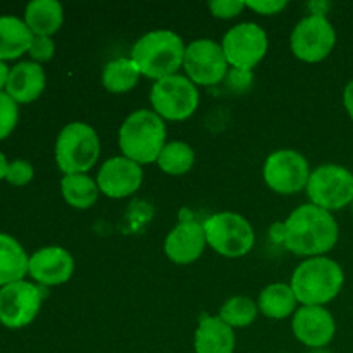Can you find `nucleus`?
Returning <instances> with one entry per match:
<instances>
[{
	"instance_id": "14",
	"label": "nucleus",
	"mask_w": 353,
	"mask_h": 353,
	"mask_svg": "<svg viewBox=\"0 0 353 353\" xmlns=\"http://www.w3.org/2000/svg\"><path fill=\"white\" fill-rule=\"evenodd\" d=\"M95 181L102 195L114 200L126 199L140 190L143 183V169L131 159L117 155L100 165Z\"/></svg>"
},
{
	"instance_id": "10",
	"label": "nucleus",
	"mask_w": 353,
	"mask_h": 353,
	"mask_svg": "<svg viewBox=\"0 0 353 353\" xmlns=\"http://www.w3.org/2000/svg\"><path fill=\"white\" fill-rule=\"evenodd\" d=\"M310 172L309 161L300 152L281 148L265 159L262 178L278 195H295L307 188Z\"/></svg>"
},
{
	"instance_id": "39",
	"label": "nucleus",
	"mask_w": 353,
	"mask_h": 353,
	"mask_svg": "<svg viewBox=\"0 0 353 353\" xmlns=\"http://www.w3.org/2000/svg\"><path fill=\"white\" fill-rule=\"evenodd\" d=\"M281 353H285V352H281Z\"/></svg>"
},
{
	"instance_id": "6",
	"label": "nucleus",
	"mask_w": 353,
	"mask_h": 353,
	"mask_svg": "<svg viewBox=\"0 0 353 353\" xmlns=\"http://www.w3.org/2000/svg\"><path fill=\"white\" fill-rule=\"evenodd\" d=\"M207 245L228 259L247 255L255 245V231L247 217L236 212H217L202 223Z\"/></svg>"
},
{
	"instance_id": "26",
	"label": "nucleus",
	"mask_w": 353,
	"mask_h": 353,
	"mask_svg": "<svg viewBox=\"0 0 353 353\" xmlns=\"http://www.w3.org/2000/svg\"><path fill=\"white\" fill-rule=\"evenodd\" d=\"M157 168L169 176H183L192 171L195 152L185 141H169L157 157Z\"/></svg>"
},
{
	"instance_id": "19",
	"label": "nucleus",
	"mask_w": 353,
	"mask_h": 353,
	"mask_svg": "<svg viewBox=\"0 0 353 353\" xmlns=\"http://www.w3.org/2000/svg\"><path fill=\"white\" fill-rule=\"evenodd\" d=\"M193 348L195 353H234L236 336L233 327L223 323L219 316L203 314L193 336Z\"/></svg>"
},
{
	"instance_id": "13",
	"label": "nucleus",
	"mask_w": 353,
	"mask_h": 353,
	"mask_svg": "<svg viewBox=\"0 0 353 353\" xmlns=\"http://www.w3.org/2000/svg\"><path fill=\"white\" fill-rule=\"evenodd\" d=\"M45 296V286L17 281L0 288V324L9 330L26 327L37 319Z\"/></svg>"
},
{
	"instance_id": "20",
	"label": "nucleus",
	"mask_w": 353,
	"mask_h": 353,
	"mask_svg": "<svg viewBox=\"0 0 353 353\" xmlns=\"http://www.w3.org/2000/svg\"><path fill=\"white\" fill-rule=\"evenodd\" d=\"M24 23L34 37H50L64 24V7L57 0H31L24 9Z\"/></svg>"
},
{
	"instance_id": "38",
	"label": "nucleus",
	"mask_w": 353,
	"mask_h": 353,
	"mask_svg": "<svg viewBox=\"0 0 353 353\" xmlns=\"http://www.w3.org/2000/svg\"><path fill=\"white\" fill-rule=\"evenodd\" d=\"M350 207H352V210H353V200H352V205Z\"/></svg>"
},
{
	"instance_id": "17",
	"label": "nucleus",
	"mask_w": 353,
	"mask_h": 353,
	"mask_svg": "<svg viewBox=\"0 0 353 353\" xmlns=\"http://www.w3.org/2000/svg\"><path fill=\"white\" fill-rule=\"evenodd\" d=\"M205 233L202 223L183 219L168 233L164 240V252L176 265H190L202 257L205 250Z\"/></svg>"
},
{
	"instance_id": "36",
	"label": "nucleus",
	"mask_w": 353,
	"mask_h": 353,
	"mask_svg": "<svg viewBox=\"0 0 353 353\" xmlns=\"http://www.w3.org/2000/svg\"><path fill=\"white\" fill-rule=\"evenodd\" d=\"M7 169H9V162H7L6 155L0 152V179H6Z\"/></svg>"
},
{
	"instance_id": "37",
	"label": "nucleus",
	"mask_w": 353,
	"mask_h": 353,
	"mask_svg": "<svg viewBox=\"0 0 353 353\" xmlns=\"http://www.w3.org/2000/svg\"><path fill=\"white\" fill-rule=\"evenodd\" d=\"M309 353H331L327 348H317V350H310Z\"/></svg>"
},
{
	"instance_id": "25",
	"label": "nucleus",
	"mask_w": 353,
	"mask_h": 353,
	"mask_svg": "<svg viewBox=\"0 0 353 353\" xmlns=\"http://www.w3.org/2000/svg\"><path fill=\"white\" fill-rule=\"evenodd\" d=\"M62 199L72 209L86 210L99 200V185L88 174H68L61 181Z\"/></svg>"
},
{
	"instance_id": "34",
	"label": "nucleus",
	"mask_w": 353,
	"mask_h": 353,
	"mask_svg": "<svg viewBox=\"0 0 353 353\" xmlns=\"http://www.w3.org/2000/svg\"><path fill=\"white\" fill-rule=\"evenodd\" d=\"M343 107H345V110H347L348 117H350L352 123H353V79L348 83L347 86H345V90H343Z\"/></svg>"
},
{
	"instance_id": "29",
	"label": "nucleus",
	"mask_w": 353,
	"mask_h": 353,
	"mask_svg": "<svg viewBox=\"0 0 353 353\" xmlns=\"http://www.w3.org/2000/svg\"><path fill=\"white\" fill-rule=\"evenodd\" d=\"M254 83V72L243 71V69L230 68L226 78H224V85L234 95H241V93L248 92Z\"/></svg>"
},
{
	"instance_id": "8",
	"label": "nucleus",
	"mask_w": 353,
	"mask_h": 353,
	"mask_svg": "<svg viewBox=\"0 0 353 353\" xmlns=\"http://www.w3.org/2000/svg\"><path fill=\"white\" fill-rule=\"evenodd\" d=\"M305 190L310 203L333 214L352 205L353 172L340 164H323L310 172Z\"/></svg>"
},
{
	"instance_id": "33",
	"label": "nucleus",
	"mask_w": 353,
	"mask_h": 353,
	"mask_svg": "<svg viewBox=\"0 0 353 353\" xmlns=\"http://www.w3.org/2000/svg\"><path fill=\"white\" fill-rule=\"evenodd\" d=\"M245 3H247V9H252L262 16H276L288 7V2H285V0H255V2Z\"/></svg>"
},
{
	"instance_id": "18",
	"label": "nucleus",
	"mask_w": 353,
	"mask_h": 353,
	"mask_svg": "<svg viewBox=\"0 0 353 353\" xmlns=\"http://www.w3.org/2000/svg\"><path fill=\"white\" fill-rule=\"evenodd\" d=\"M47 76L43 68L33 61H24L10 68L6 93L16 103H31L43 93Z\"/></svg>"
},
{
	"instance_id": "21",
	"label": "nucleus",
	"mask_w": 353,
	"mask_h": 353,
	"mask_svg": "<svg viewBox=\"0 0 353 353\" xmlns=\"http://www.w3.org/2000/svg\"><path fill=\"white\" fill-rule=\"evenodd\" d=\"M34 34L24 19L16 16H0V61H14L26 54Z\"/></svg>"
},
{
	"instance_id": "1",
	"label": "nucleus",
	"mask_w": 353,
	"mask_h": 353,
	"mask_svg": "<svg viewBox=\"0 0 353 353\" xmlns=\"http://www.w3.org/2000/svg\"><path fill=\"white\" fill-rule=\"evenodd\" d=\"M285 248L299 257H324L340 238V226L331 212L303 203L285 221Z\"/></svg>"
},
{
	"instance_id": "11",
	"label": "nucleus",
	"mask_w": 353,
	"mask_h": 353,
	"mask_svg": "<svg viewBox=\"0 0 353 353\" xmlns=\"http://www.w3.org/2000/svg\"><path fill=\"white\" fill-rule=\"evenodd\" d=\"M185 76L196 86H216L224 81L230 64L219 41L199 38L186 45L183 59Z\"/></svg>"
},
{
	"instance_id": "15",
	"label": "nucleus",
	"mask_w": 353,
	"mask_h": 353,
	"mask_svg": "<svg viewBox=\"0 0 353 353\" xmlns=\"http://www.w3.org/2000/svg\"><path fill=\"white\" fill-rule=\"evenodd\" d=\"M292 331L296 340L309 350L326 348L336 334V321L326 307L296 309L292 319Z\"/></svg>"
},
{
	"instance_id": "27",
	"label": "nucleus",
	"mask_w": 353,
	"mask_h": 353,
	"mask_svg": "<svg viewBox=\"0 0 353 353\" xmlns=\"http://www.w3.org/2000/svg\"><path fill=\"white\" fill-rule=\"evenodd\" d=\"M259 316V305L248 296H233L226 300L219 310V319L226 323L228 326L236 330V327H247L255 323Z\"/></svg>"
},
{
	"instance_id": "16",
	"label": "nucleus",
	"mask_w": 353,
	"mask_h": 353,
	"mask_svg": "<svg viewBox=\"0 0 353 353\" xmlns=\"http://www.w3.org/2000/svg\"><path fill=\"white\" fill-rule=\"evenodd\" d=\"M74 259L65 248L52 245L34 252L30 257L28 274L40 286H59L71 279Z\"/></svg>"
},
{
	"instance_id": "2",
	"label": "nucleus",
	"mask_w": 353,
	"mask_h": 353,
	"mask_svg": "<svg viewBox=\"0 0 353 353\" xmlns=\"http://www.w3.org/2000/svg\"><path fill=\"white\" fill-rule=\"evenodd\" d=\"M186 45L171 30H154L138 38L131 47V61L138 65L141 76L148 79H164L178 74L183 68Z\"/></svg>"
},
{
	"instance_id": "22",
	"label": "nucleus",
	"mask_w": 353,
	"mask_h": 353,
	"mask_svg": "<svg viewBox=\"0 0 353 353\" xmlns=\"http://www.w3.org/2000/svg\"><path fill=\"white\" fill-rule=\"evenodd\" d=\"M30 257L23 245L7 233H0V288L23 281L28 274Z\"/></svg>"
},
{
	"instance_id": "28",
	"label": "nucleus",
	"mask_w": 353,
	"mask_h": 353,
	"mask_svg": "<svg viewBox=\"0 0 353 353\" xmlns=\"http://www.w3.org/2000/svg\"><path fill=\"white\" fill-rule=\"evenodd\" d=\"M17 119H19L17 103L6 92H0V140H6L12 133Z\"/></svg>"
},
{
	"instance_id": "30",
	"label": "nucleus",
	"mask_w": 353,
	"mask_h": 353,
	"mask_svg": "<svg viewBox=\"0 0 353 353\" xmlns=\"http://www.w3.org/2000/svg\"><path fill=\"white\" fill-rule=\"evenodd\" d=\"M34 176L33 165L28 161L23 159H17V161L9 162V169H7L6 179L14 186H24L28 183H31Z\"/></svg>"
},
{
	"instance_id": "4",
	"label": "nucleus",
	"mask_w": 353,
	"mask_h": 353,
	"mask_svg": "<svg viewBox=\"0 0 353 353\" xmlns=\"http://www.w3.org/2000/svg\"><path fill=\"white\" fill-rule=\"evenodd\" d=\"M165 138L168 130L164 119H161L154 110L140 109L131 112L121 124L117 143L124 157L145 165L157 162L159 154L168 143Z\"/></svg>"
},
{
	"instance_id": "9",
	"label": "nucleus",
	"mask_w": 353,
	"mask_h": 353,
	"mask_svg": "<svg viewBox=\"0 0 353 353\" xmlns=\"http://www.w3.org/2000/svg\"><path fill=\"white\" fill-rule=\"evenodd\" d=\"M336 45V31L326 16L309 14L296 23L290 37V48L299 61L317 64L327 59Z\"/></svg>"
},
{
	"instance_id": "35",
	"label": "nucleus",
	"mask_w": 353,
	"mask_h": 353,
	"mask_svg": "<svg viewBox=\"0 0 353 353\" xmlns=\"http://www.w3.org/2000/svg\"><path fill=\"white\" fill-rule=\"evenodd\" d=\"M9 71L10 69L7 68L6 62L0 61V92H3V88H6L7 78H9Z\"/></svg>"
},
{
	"instance_id": "23",
	"label": "nucleus",
	"mask_w": 353,
	"mask_h": 353,
	"mask_svg": "<svg viewBox=\"0 0 353 353\" xmlns=\"http://www.w3.org/2000/svg\"><path fill=\"white\" fill-rule=\"evenodd\" d=\"M257 305L262 316L268 317V319L283 321L288 319L290 316L296 312L299 300H296L295 292L290 285H286V283H272V285H268L262 290L261 295H259Z\"/></svg>"
},
{
	"instance_id": "3",
	"label": "nucleus",
	"mask_w": 353,
	"mask_h": 353,
	"mask_svg": "<svg viewBox=\"0 0 353 353\" xmlns=\"http://www.w3.org/2000/svg\"><path fill=\"white\" fill-rule=\"evenodd\" d=\"M345 272L336 261L330 257L305 259L296 265L290 286L299 303L305 307H324L340 295Z\"/></svg>"
},
{
	"instance_id": "5",
	"label": "nucleus",
	"mask_w": 353,
	"mask_h": 353,
	"mask_svg": "<svg viewBox=\"0 0 353 353\" xmlns=\"http://www.w3.org/2000/svg\"><path fill=\"white\" fill-rule=\"evenodd\" d=\"M54 157L64 176L86 174L100 157L99 134L81 121L65 124L55 140Z\"/></svg>"
},
{
	"instance_id": "24",
	"label": "nucleus",
	"mask_w": 353,
	"mask_h": 353,
	"mask_svg": "<svg viewBox=\"0 0 353 353\" xmlns=\"http://www.w3.org/2000/svg\"><path fill=\"white\" fill-rule=\"evenodd\" d=\"M141 72L131 57H117L103 65L102 85L109 93H128L138 85Z\"/></svg>"
},
{
	"instance_id": "7",
	"label": "nucleus",
	"mask_w": 353,
	"mask_h": 353,
	"mask_svg": "<svg viewBox=\"0 0 353 353\" xmlns=\"http://www.w3.org/2000/svg\"><path fill=\"white\" fill-rule=\"evenodd\" d=\"M199 103V88L183 74L168 76L152 85V110L164 121H186L195 114Z\"/></svg>"
},
{
	"instance_id": "32",
	"label": "nucleus",
	"mask_w": 353,
	"mask_h": 353,
	"mask_svg": "<svg viewBox=\"0 0 353 353\" xmlns=\"http://www.w3.org/2000/svg\"><path fill=\"white\" fill-rule=\"evenodd\" d=\"M28 54H30L31 61L37 62V64L48 62L55 54L54 40L50 37H34Z\"/></svg>"
},
{
	"instance_id": "31",
	"label": "nucleus",
	"mask_w": 353,
	"mask_h": 353,
	"mask_svg": "<svg viewBox=\"0 0 353 353\" xmlns=\"http://www.w3.org/2000/svg\"><path fill=\"white\" fill-rule=\"evenodd\" d=\"M209 9L214 17L233 19L247 9V3L241 2V0H212V2H209Z\"/></svg>"
},
{
	"instance_id": "12",
	"label": "nucleus",
	"mask_w": 353,
	"mask_h": 353,
	"mask_svg": "<svg viewBox=\"0 0 353 353\" xmlns=\"http://www.w3.org/2000/svg\"><path fill=\"white\" fill-rule=\"evenodd\" d=\"M221 47L230 68L252 71L268 54L269 38L257 23H240L226 31Z\"/></svg>"
}]
</instances>
